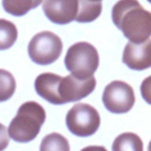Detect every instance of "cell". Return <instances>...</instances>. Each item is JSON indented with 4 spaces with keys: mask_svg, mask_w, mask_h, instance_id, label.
I'll use <instances>...</instances> for the list:
<instances>
[{
    "mask_svg": "<svg viewBox=\"0 0 151 151\" xmlns=\"http://www.w3.org/2000/svg\"><path fill=\"white\" fill-rule=\"evenodd\" d=\"M112 19L118 29L134 44L150 38L151 14L138 0H119L112 8Z\"/></svg>",
    "mask_w": 151,
    "mask_h": 151,
    "instance_id": "obj_1",
    "label": "cell"
},
{
    "mask_svg": "<svg viewBox=\"0 0 151 151\" xmlns=\"http://www.w3.org/2000/svg\"><path fill=\"white\" fill-rule=\"evenodd\" d=\"M46 119L44 108L35 101H28L19 107L8 127V136L17 142L32 141L39 134Z\"/></svg>",
    "mask_w": 151,
    "mask_h": 151,
    "instance_id": "obj_2",
    "label": "cell"
},
{
    "mask_svg": "<svg viewBox=\"0 0 151 151\" xmlns=\"http://www.w3.org/2000/svg\"><path fill=\"white\" fill-rule=\"evenodd\" d=\"M65 65L72 76L86 80L94 76L100 63L97 49L90 43L78 42L71 46L65 57Z\"/></svg>",
    "mask_w": 151,
    "mask_h": 151,
    "instance_id": "obj_3",
    "label": "cell"
},
{
    "mask_svg": "<svg viewBox=\"0 0 151 151\" xmlns=\"http://www.w3.org/2000/svg\"><path fill=\"white\" fill-rule=\"evenodd\" d=\"M63 43L58 35L50 31H42L34 35L28 45V55L34 63L49 65L59 58Z\"/></svg>",
    "mask_w": 151,
    "mask_h": 151,
    "instance_id": "obj_4",
    "label": "cell"
},
{
    "mask_svg": "<svg viewBox=\"0 0 151 151\" xmlns=\"http://www.w3.org/2000/svg\"><path fill=\"white\" fill-rule=\"evenodd\" d=\"M100 116L97 109L87 103H78L71 108L66 117L68 129L81 137H89L97 132L100 125Z\"/></svg>",
    "mask_w": 151,
    "mask_h": 151,
    "instance_id": "obj_5",
    "label": "cell"
},
{
    "mask_svg": "<svg viewBox=\"0 0 151 151\" xmlns=\"http://www.w3.org/2000/svg\"><path fill=\"white\" fill-rule=\"evenodd\" d=\"M136 97L132 87L122 81H114L105 88L103 102L111 113L125 114L131 110Z\"/></svg>",
    "mask_w": 151,
    "mask_h": 151,
    "instance_id": "obj_6",
    "label": "cell"
},
{
    "mask_svg": "<svg viewBox=\"0 0 151 151\" xmlns=\"http://www.w3.org/2000/svg\"><path fill=\"white\" fill-rule=\"evenodd\" d=\"M96 84L94 76L86 80L78 79L72 75L62 78L58 88L62 103L65 104L85 98L94 91Z\"/></svg>",
    "mask_w": 151,
    "mask_h": 151,
    "instance_id": "obj_7",
    "label": "cell"
},
{
    "mask_svg": "<svg viewBox=\"0 0 151 151\" xmlns=\"http://www.w3.org/2000/svg\"><path fill=\"white\" fill-rule=\"evenodd\" d=\"M43 10L53 23L66 24L75 20L78 10V0H44Z\"/></svg>",
    "mask_w": 151,
    "mask_h": 151,
    "instance_id": "obj_8",
    "label": "cell"
},
{
    "mask_svg": "<svg viewBox=\"0 0 151 151\" xmlns=\"http://www.w3.org/2000/svg\"><path fill=\"white\" fill-rule=\"evenodd\" d=\"M122 62L134 70H145L151 66V40L141 44L128 42L122 55Z\"/></svg>",
    "mask_w": 151,
    "mask_h": 151,
    "instance_id": "obj_9",
    "label": "cell"
},
{
    "mask_svg": "<svg viewBox=\"0 0 151 151\" xmlns=\"http://www.w3.org/2000/svg\"><path fill=\"white\" fill-rule=\"evenodd\" d=\"M62 77L51 72L38 75L35 81V88L38 95L54 105H63L58 94Z\"/></svg>",
    "mask_w": 151,
    "mask_h": 151,
    "instance_id": "obj_10",
    "label": "cell"
},
{
    "mask_svg": "<svg viewBox=\"0 0 151 151\" xmlns=\"http://www.w3.org/2000/svg\"><path fill=\"white\" fill-rule=\"evenodd\" d=\"M102 9L101 1L78 0V10L75 21L81 23L93 22L100 16Z\"/></svg>",
    "mask_w": 151,
    "mask_h": 151,
    "instance_id": "obj_11",
    "label": "cell"
},
{
    "mask_svg": "<svg viewBox=\"0 0 151 151\" xmlns=\"http://www.w3.org/2000/svg\"><path fill=\"white\" fill-rule=\"evenodd\" d=\"M112 151H144L143 142L134 133H123L118 136L114 141Z\"/></svg>",
    "mask_w": 151,
    "mask_h": 151,
    "instance_id": "obj_12",
    "label": "cell"
},
{
    "mask_svg": "<svg viewBox=\"0 0 151 151\" xmlns=\"http://www.w3.org/2000/svg\"><path fill=\"white\" fill-rule=\"evenodd\" d=\"M43 0H2V6L7 13L22 16L38 7Z\"/></svg>",
    "mask_w": 151,
    "mask_h": 151,
    "instance_id": "obj_13",
    "label": "cell"
},
{
    "mask_svg": "<svg viewBox=\"0 0 151 151\" xmlns=\"http://www.w3.org/2000/svg\"><path fill=\"white\" fill-rule=\"evenodd\" d=\"M40 151H70V146L66 137L58 133L53 132L43 139Z\"/></svg>",
    "mask_w": 151,
    "mask_h": 151,
    "instance_id": "obj_14",
    "label": "cell"
},
{
    "mask_svg": "<svg viewBox=\"0 0 151 151\" xmlns=\"http://www.w3.org/2000/svg\"><path fill=\"white\" fill-rule=\"evenodd\" d=\"M18 38V30L13 22L0 19V50L10 48Z\"/></svg>",
    "mask_w": 151,
    "mask_h": 151,
    "instance_id": "obj_15",
    "label": "cell"
},
{
    "mask_svg": "<svg viewBox=\"0 0 151 151\" xmlns=\"http://www.w3.org/2000/svg\"><path fill=\"white\" fill-rule=\"evenodd\" d=\"M14 77L5 69H0V102L9 100L16 91Z\"/></svg>",
    "mask_w": 151,
    "mask_h": 151,
    "instance_id": "obj_16",
    "label": "cell"
},
{
    "mask_svg": "<svg viewBox=\"0 0 151 151\" xmlns=\"http://www.w3.org/2000/svg\"><path fill=\"white\" fill-rule=\"evenodd\" d=\"M10 142L7 129L4 125L0 123V151H3L7 148Z\"/></svg>",
    "mask_w": 151,
    "mask_h": 151,
    "instance_id": "obj_17",
    "label": "cell"
},
{
    "mask_svg": "<svg viewBox=\"0 0 151 151\" xmlns=\"http://www.w3.org/2000/svg\"><path fill=\"white\" fill-rule=\"evenodd\" d=\"M81 151H108L107 149L103 146H88L83 148Z\"/></svg>",
    "mask_w": 151,
    "mask_h": 151,
    "instance_id": "obj_18",
    "label": "cell"
},
{
    "mask_svg": "<svg viewBox=\"0 0 151 151\" xmlns=\"http://www.w3.org/2000/svg\"><path fill=\"white\" fill-rule=\"evenodd\" d=\"M90 1H101L102 0H90Z\"/></svg>",
    "mask_w": 151,
    "mask_h": 151,
    "instance_id": "obj_19",
    "label": "cell"
}]
</instances>
